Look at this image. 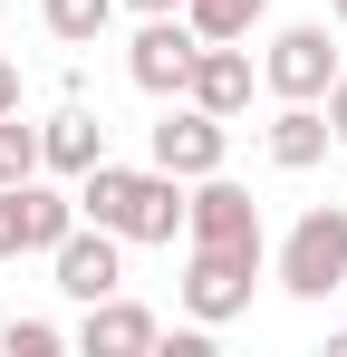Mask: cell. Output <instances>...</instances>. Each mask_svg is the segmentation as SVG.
<instances>
[{
    "label": "cell",
    "instance_id": "ac0fdd59",
    "mask_svg": "<svg viewBox=\"0 0 347 357\" xmlns=\"http://www.w3.org/2000/svg\"><path fill=\"white\" fill-rule=\"evenodd\" d=\"M68 338H58L49 319H10V357H58Z\"/></svg>",
    "mask_w": 347,
    "mask_h": 357
},
{
    "label": "cell",
    "instance_id": "2e32d148",
    "mask_svg": "<svg viewBox=\"0 0 347 357\" xmlns=\"http://www.w3.org/2000/svg\"><path fill=\"white\" fill-rule=\"evenodd\" d=\"M107 20H116V0H49V39H68V49H87Z\"/></svg>",
    "mask_w": 347,
    "mask_h": 357
},
{
    "label": "cell",
    "instance_id": "6da1fadb",
    "mask_svg": "<svg viewBox=\"0 0 347 357\" xmlns=\"http://www.w3.org/2000/svg\"><path fill=\"white\" fill-rule=\"evenodd\" d=\"M77 213L87 222H107L116 241H174L183 232V174H164V165H87L77 174Z\"/></svg>",
    "mask_w": 347,
    "mask_h": 357
},
{
    "label": "cell",
    "instance_id": "52a82bcc",
    "mask_svg": "<svg viewBox=\"0 0 347 357\" xmlns=\"http://www.w3.org/2000/svg\"><path fill=\"white\" fill-rule=\"evenodd\" d=\"M155 165H164V174H183V183H193V174H222V116L183 97V107L155 126Z\"/></svg>",
    "mask_w": 347,
    "mask_h": 357
},
{
    "label": "cell",
    "instance_id": "44dd1931",
    "mask_svg": "<svg viewBox=\"0 0 347 357\" xmlns=\"http://www.w3.org/2000/svg\"><path fill=\"white\" fill-rule=\"evenodd\" d=\"M125 10H145V20H164V10H183V0H125Z\"/></svg>",
    "mask_w": 347,
    "mask_h": 357
},
{
    "label": "cell",
    "instance_id": "5b68a950",
    "mask_svg": "<svg viewBox=\"0 0 347 357\" xmlns=\"http://www.w3.org/2000/svg\"><path fill=\"white\" fill-rule=\"evenodd\" d=\"M261 77H270V97H328V77H338L328 29H318V20L280 29V39H270V59H261Z\"/></svg>",
    "mask_w": 347,
    "mask_h": 357
},
{
    "label": "cell",
    "instance_id": "d6986e66",
    "mask_svg": "<svg viewBox=\"0 0 347 357\" xmlns=\"http://www.w3.org/2000/svg\"><path fill=\"white\" fill-rule=\"evenodd\" d=\"M328 135H338V145H347V68H338V77H328Z\"/></svg>",
    "mask_w": 347,
    "mask_h": 357
},
{
    "label": "cell",
    "instance_id": "9a60e30c",
    "mask_svg": "<svg viewBox=\"0 0 347 357\" xmlns=\"http://www.w3.org/2000/svg\"><path fill=\"white\" fill-rule=\"evenodd\" d=\"M29 174H49L39 165V126H20V107L0 116V183H29Z\"/></svg>",
    "mask_w": 347,
    "mask_h": 357
},
{
    "label": "cell",
    "instance_id": "4fadbf2b",
    "mask_svg": "<svg viewBox=\"0 0 347 357\" xmlns=\"http://www.w3.org/2000/svg\"><path fill=\"white\" fill-rule=\"evenodd\" d=\"M270 0H183V20H193V39H251V20H261Z\"/></svg>",
    "mask_w": 347,
    "mask_h": 357
},
{
    "label": "cell",
    "instance_id": "7402d4cb",
    "mask_svg": "<svg viewBox=\"0 0 347 357\" xmlns=\"http://www.w3.org/2000/svg\"><path fill=\"white\" fill-rule=\"evenodd\" d=\"M328 357H347V328H338V338H328Z\"/></svg>",
    "mask_w": 347,
    "mask_h": 357
},
{
    "label": "cell",
    "instance_id": "603a6c76",
    "mask_svg": "<svg viewBox=\"0 0 347 357\" xmlns=\"http://www.w3.org/2000/svg\"><path fill=\"white\" fill-rule=\"evenodd\" d=\"M328 20H347V0H328Z\"/></svg>",
    "mask_w": 347,
    "mask_h": 357
},
{
    "label": "cell",
    "instance_id": "30bf717a",
    "mask_svg": "<svg viewBox=\"0 0 347 357\" xmlns=\"http://www.w3.org/2000/svg\"><path fill=\"white\" fill-rule=\"evenodd\" d=\"M328 145H338V135H328V107H318V97H280V116H270V165H280V174H309Z\"/></svg>",
    "mask_w": 347,
    "mask_h": 357
},
{
    "label": "cell",
    "instance_id": "7c38bea8",
    "mask_svg": "<svg viewBox=\"0 0 347 357\" xmlns=\"http://www.w3.org/2000/svg\"><path fill=\"white\" fill-rule=\"evenodd\" d=\"M97 155H107V126L87 116V107H68V116L39 126V165H49V174H87Z\"/></svg>",
    "mask_w": 347,
    "mask_h": 357
},
{
    "label": "cell",
    "instance_id": "ffe728a7",
    "mask_svg": "<svg viewBox=\"0 0 347 357\" xmlns=\"http://www.w3.org/2000/svg\"><path fill=\"white\" fill-rule=\"evenodd\" d=\"M10 107H20V77H10V59H0V116H10Z\"/></svg>",
    "mask_w": 347,
    "mask_h": 357
},
{
    "label": "cell",
    "instance_id": "3957f363",
    "mask_svg": "<svg viewBox=\"0 0 347 357\" xmlns=\"http://www.w3.org/2000/svg\"><path fill=\"white\" fill-rule=\"evenodd\" d=\"M338 280H347V203H318L280 241V290L289 299H328Z\"/></svg>",
    "mask_w": 347,
    "mask_h": 357
},
{
    "label": "cell",
    "instance_id": "e0dca14e",
    "mask_svg": "<svg viewBox=\"0 0 347 357\" xmlns=\"http://www.w3.org/2000/svg\"><path fill=\"white\" fill-rule=\"evenodd\" d=\"M29 251V183H0V261Z\"/></svg>",
    "mask_w": 347,
    "mask_h": 357
},
{
    "label": "cell",
    "instance_id": "277c9868",
    "mask_svg": "<svg viewBox=\"0 0 347 357\" xmlns=\"http://www.w3.org/2000/svg\"><path fill=\"white\" fill-rule=\"evenodd\" d=\"M193 20L183 10H164V20H145L135 29V49H125V77L145 87V97H183V77H193Z\"/></svg>",
    "mask_w": 347,
    "mask_h": 357
},
{
    "label": "cell",
    "instance_id": "7a4b0ae2",
    "mask_svg": "<svg viewBox=\"0 0 347 357\" xmlns=\"http://www.w3.org/2000/svg\"><path fill=\"white\" fill-rule=\"evenodd\" d=\"M251 280H261V241H193V261H183V309L203 319V328H222L251 309Z\"/></svg>",
    "mask_w": 347,
    "mask_h": 357
},
{
    "label": "cell",
    "instance_id": "9c48e42d",
    "mask_svg": "<svg viewBox=\"0 0 347 357\" xmlns=\"http://www.w3.org/2000/svg\"><path fill=\"white\" fill-rule=\"evenodd\" d=\"M49 271H58V290L77 299V309H87V299H116V280H125V261H116V232L107 222H97V232H68L49 251Z\"/></svg>",
    "mask_w": 347,
    "mask_h": 357
},
{
    "label": "cell",
    "instance_id": "8fae6325",
    "mask_svg": "<svg viewBox=\"0 0 347 357\" xmlns=\"http://www.w3.org/2000/svg\"><path fill=\"white\" fill-rule=\"evenodd\" d=\"M77 348H87V357H145V348H155V319H145L135 299H87Z\"/></svg>",
    "mask_w": 347,
    "mask_h": 357
},
{
    "label": "cell",
    "instance_id": "ba28073f",
    "mask_svg": "<svg viewBox=\"0 0 347 357\" xmlns=\"http://www.w3.org/2000/svg\"><path fill=\"white\" fill-rule=\"evenodd\" d=\"M183 97H193V107H213V116H241V107H251V49H241V39H203V49H193V77H183Z\"/></svg>",
    "mask_w": 347,
    "mask_h": 357
},
{
    "label": "cell",
    "instance_id": "8992f818",
    "mask_svg": "<svg viewBox=\"0 0 347 357\" xmlns=\"http://www.w3.org/2000/svg\"><path fill=\"white\" fill-rule=\"evenodd\" d=\"M183 232H193V241H261V203H251L231 174H193V193H183Z\"/></svg>",
    "mask_w": 347,
    "mask_h": 357
},
{
    "label": "cell",
    "instance_id": "5bb4252c",
    "mask_svg": "<svg viewBox=\"0 0 347 357\" xmlns=\"http://www.w3.org/2000/svg\"><path fill=\"white\" fill-rule=\"evenodd\" d=\"M68 232H77V203H68V193H49V183L29 174V251H58Z\"/></svg>",
    "mask_w": 347,
    "mask_h": 357
}]
</instances>
